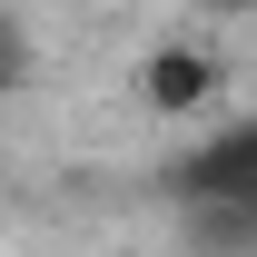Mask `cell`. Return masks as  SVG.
Here are the masks:
<instances>
[{"instance_id":"3","label":"cell","mask_w":257,"mask_h":257,"mask_svg":"<svg viewBox=\"0 0 257 257\" xmlns=\"http://www.w3.org/2000/svg\"><path fill=\"white\" fill-rule=\"evenodd\" d=\"M247 10H257V0H247Z\"/></svg>"},{"instance_id":"2","label":"cell","mask_w":257,"mask_h":257,"mask_svg":"<svg viewBox=\"0 0 257 257\" xmlns=\"http://www.w3.org/2000/svg\"><path fill=\"white\" fill-rule=\"evenodd\" d=\"M139 89L159 99V109H198V99L218 89V60H198V50H159V60H149V79H139Z\"/></svg>"},{"instance_id":"1","label":"cell","mask_w":257,"mask_h":257,"mask_svg":"<svg viewBox=\"0 0 257 257\" xmlns=\"http://www.w3.org/2000/svg\"><path fill=\"white\" fill-rule=\"evenodd\" d=\"M168 188H178V227L208 257H257V109L227 119L218 139H198L168 168Z\"/></svg>"}]
</instances>
